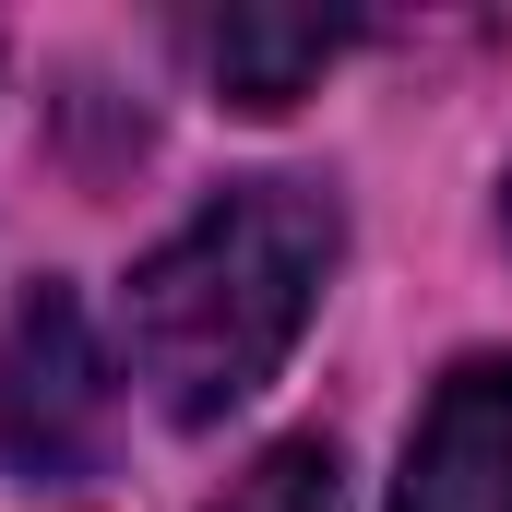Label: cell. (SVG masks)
Returning a JSON list of instances; mask_svg holds the SVG:
<instances>
[{
  "label": "cell",
  "instance_id": "6da1fadb",
  "mask_svg": "<svg viewBox=\"0 0 512 512\" xmlns=\"http://www.w3.org/2000/svg\"><path fill=\"white\" fill-rule=\"evenodd\" d=\"M322 274H334V203L310 179L215 191L179 239H155L131 262V298H120L131 382L179 429H215L227 405H251L286 370V346L322 310Z\"/></svg>",
  "mask_w": 512,
  "mask_h": 512
},
{
  "label": "cell",
  "instance_id": "7a4b0ae2",
  "mask_svg": "<svg viewBox=\"0 0 512 512\" xmlns=\"http://www.w3.org/2000/svg\"><path fill=\"white\" fill-rule=\"evenodd\" d=\"M108 429V358L72 286H36L0 322V465L12 477H72Z\"/></svg>",
  "mask_w": 512,
  "mask_h": 512
},
{
  "label": "cell",
  "instance_id": "3957f363",
  "mask_svg": "<svg viewBox=\"0 0 512 512\" xmlns=\"http://www.w3.org/2000/svg\"><path fill=\"white\" fill-rule=\"evenodd\" d=\"M393 512H512V358H465L429 393Z\"/></svg>",
  "mask_w": 512,
  "mask_h": 512
},
{
  "label": "cell",
  "instance_id": "277c9868",
  "mask_svg": "<svg viewBox=\"0 0 512 512\" xmlns=\"http://www.w3.org/2000/svg\"><path fill=\"white\" fill-rule=\"evenodd\" d=\"M346 48V24L334 12H227V24H203V72H215V96L227 108H298L310 84H322V60Z\"/></svg>",
  "mask_w": 512,
  "mask_h": 512
},
{
  "label": "cell",
  "instance_id": "5b68a950",
  "mask_svg": "<svg viewBox=\"0 0 512 512\" xmlns=\"http://www.w3.org/2000/svg\"><path fill=\"white\" fill-rule=\"evenodd\" d=\"M215 512H346V465H334V441H274L227 477Z\"/></svg>",
  "mask_w": 512,
  "mask_h": 512
}]
</instances>
